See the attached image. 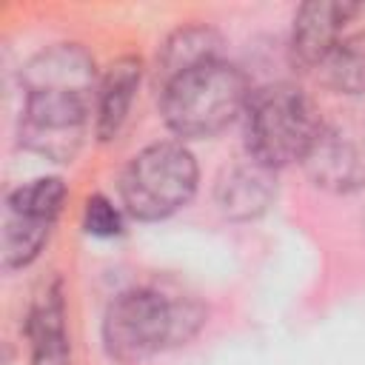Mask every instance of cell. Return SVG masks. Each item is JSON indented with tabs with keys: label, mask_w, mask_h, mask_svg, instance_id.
<instances>
[{
	"label": "cell",
	"mask_w": 365,
	"mask_h": 365,
	"mask_svg": "<svg viewBox=\"0 0 365 365\" xmlns=\"http://www.w3.org/2000/svg\"><path fill=\"white\" fill-rule=\"evenodd\" d=\"M202 322L205 311L191 299H171L157 288H128L103 314V345L117 362H143L188 342Z\"/></svg>",
	"instance_id": "obj_2"
},
{
	"label": "cell",
	"mask_w": 365,
	"mask_h": 365,
	"mask_svg": "<svg viewBox=\"0 0 365 365\" xmlns=\"http://www.w3.org/2000/svg\"><path fill=\"white\" fill-rule=\"evenodd\" d=\"M31 342V365H68L71 342L66 328V299L60 279H51L34 299L26 322Z\"/></svg>",
	"instance_id": "obj_9"
},
{
	"label": "cell",
	"mask_w": 365,
	"mask_h": 365,
	"mask_svg": "<svg viewBox=\"0 0 365 365\" xmlns=\"http://www.w3.org/2000/svg\"><path fill=\"white\" fill-rule=\"evenodd\" d=\"M362 11L356 3L339 0H311L302 3L291 26V60L299 68H319L334 46L345 37V26Z\"/></svg>",
	"instance_id": "obj_8"
},
{
	"label": "cell",
	"mask_w": 365,
	"mask_h": 365,
	"mask_svg": "<svg viewBox=\"0 0 365 365\" xmlns=\"http://www.w3.org/2000/svg\"><path fill=\"white\" fill-rule=\"evenodd\" d=\"M248 77L228 60H205L163 83L160 111L180 140H202L231 125L248 106Z\"/></svg>",
	"instance_id": "obj_3"
},
{
	"label": "cell",
	"mask_w": 365,
	"mask_h": 365,
	"mask_svg": "<svg viewBox=\"0 0 365 365\" xmlns=\"http://www.w3.org/2000/svg\"><path fill=\"white\" fill-rule=\"evenodd\" d=\"M83 228L100 240L120 237L123 234V208L114 205V200H108L106 194H91L83 205Z\"/></svg>",
	"instance_id": "obj_14"
},
{
	"label": "cell",
	"mask_w": 365,
	"mask_h": 365,
	"mask_svg": "<svg viewBox=\"0 0 365 365\" xmlns=\"http://www.w3.org/2000/svg\"><path fill=\"white\" fill-rule=\"evenodd\" d=\"M97 88L94 60L83 46L57 43L37 51L23 68L20 143L51 163H68L83 145Z\"/></svg>",
	"instance_id": "obj_1"
},
{
	"label": "cell",
	"mask_w": 365,
	"mask_h": 365,
	"mask_svg": "<svg viewBox=\"0 0 365 365\" xmlns=\"http://www.w3.org/2000/svg\"><path fill=\"white\" fill-rule=\"evenodd\" d=\"M274 197H277L274 171L254 160L237 163L228 171H222L214 188L217 208L228 220H254L262 211H268Z\"/></svg>",
	"instance_id": "obj_10"
},
{
	"label": "cell",
	"mask_w": 365,
	"mask_h": 365,
	"mask_svg": "<svg viewBox=\"0 0 365 365\" xmlns=\"http://www.w3.org/2000/svg\"><path fill=\"white\" fill-rule=\"evenodd\" d=\"M325 86H331L336 94L362 97L365 94V31L362 34H345L334 51L319 66Z\"/></svg>",
	"instance_id": "obj_13"
},
{
	"label": "cell",
	"mask_w": 365,
	"mask_h": 365,
	"mask_svg": "<svg viewBox=\"0 0 365 365\" xmlns=\"http://www.w3.org/2000/svg\"><path fill=\"white\" fill-rule=\"evenodd\" d=\"M308 177L328 191H356L365 185V108L339 111L322 128L302 160Z\"/></svg>",
	"instance_id": "obj_7"
},
{
	"label": "cell",
	"mask_w": 365,
	"mask_h": 365,
	"mask_svg": "<svg viewBox=\"0 0 365 365\" xmlns=\"http://www.w3.org/2000/svg\"><path fill=\"white\" fill-rule=\"evenodd\" d=\"M242 114L248 160L271 171L302 163L322 128V117L314 100L291 83L254 88Z\"/></svg>",
	"instance_id": "obj_4"
},
{
	"label": "cell",
	"mask_w": 365,
	"mask_h": 365,
	"mask_svg": "<svg viewBox=\"0 0 365 365\" xmlns=\"http://www.w3.org/2000/svg\"><path fill=\"white\" fill-rule=\"evenodd\" d=\"M68 191L60 177H37L6 197L3 220V268H26L37 259L51 237Z\"/></svg>",
	"instance_id": "obj_6"
},
{
	"label": "cell",
	"mask_w": 365,
	"mask_h": 365,
	"mask_svg": "<svg viewBox=\"0 0 365 365\" xmlns=\"http://www.w3.org/2000/svg\"><path fill=\"white\" fill-rule=\"evenodd\" d=\"M197 180V160L182 143H151L128 160L120 177V200L134 220L157 222L191 202Z\"/></svg>",
	"instance_id": "obj_5"
},
{
	"label": "cell",
	"mask_w": 365,
	"mask_h": 365,
	"mask_svg": "<svg viewBox=\"0 0 365 365\" xmlns=\"http://www.w3.org/2000/svg\"><path fill=\"white\" fill-rule=\"evenodd\" d=\"M140 77H143L140 60L137 57H120L117 63H111V68L100 80L97 106H94V131L103 143L114 140L123 131L128 111H131V103L137 97V88H140Z\"/></svg>",
	"instance_id": "obj_11"
},
{
	"label": "cell",
	"mask_w": 365,
	"mask_h": 365,
	"mask_svg": "<svg viewBox=\"0 0 365 365\" xmlns=\"http://www.w3.org/2000/svg\"><path fill=\"white\" fill-rule=\"evenodd\" d=\"M220 57V37L214 29L208 26H185L177 29L157 54V77L160 86L171 77H177L180 71L200 66L205 60H217Z\"/></svg>",
	"instance_id": "obj_12"
}]
</instances>
